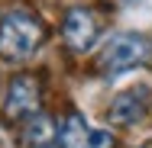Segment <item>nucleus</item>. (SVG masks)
Masks as SVG:
<instances>
[{"mask_svg":"<svg viewBox=\"0 0 152 148\" xmlns=\"http://www.w3.org/2000/svg\"><path fill=\"white\" fill-rule=\"evenodd\" d=\"M39 103H42V90L32 74H16L10 81L7 100H3V119L7 122H29L39 116Z\"/></svg>","mask_w":152,"mask_h":148,"instance_id":"7ed1b4c3","label":"nucleus"},{"mask_svg":"<svg viewBox=\"0 0 152 148\" xmlns=\"http://www.w3.org/2000/svg\"><path fill=\"white\" fill-rule=\"evenodd\" d=\"M58 145L61 148H113V139L107 132H91L84 116L68 113L58 129Z\"/></svg>","mask_w":152,"mask_h":148,"instance_id":"423d86ee","label":"nucleus"},{"mask_svg":"<svg viewBox=\"0 0 152 148\" xmlns=\"http://www.w3.org/2000/svg\"><path fill=\"white\" fill-rule=\"evenodd\" d=\"M152 110V93L146 87H129L123 90L120 97H113L110 110H107V119L113 126H136L149 116Z\"/></svg>","mask_w":152,"mask_h":148,"instance_id":"39448f33","label":"nucleus"},{"mask_svg":"<svg viewBox=\"0 0 152 148\" xmlns=\"http://www.w3.org/2000/svg\"><path fill=\"white\" fill-rule=\"evenodd\" d=\"M100 35V23L88 6H71L61 19V39L71 52H88Z\"/></svg>","mask_w":152,"mask_h":148,"instance_id":"20e7f679","label":"nucleus"},{"mask_svg":"<svg viewBox=\"0 0 152 148\" xmlns=\"http://www.w3.org/2000/svg\"><path fill=\"white\" fill-rule=\"evenodd\" d=\"M23 142L26 148H55L58 145V129H55V122L49 116H32L26 122V129H23Z\"/></svg>","mask_w":152,"mask_h":148,"instance_id":"0eeeda50","label":"nucleus"},{"mask_svg":"<svg viewBox=\"0 0 152 148\" xmlns=\"http://www.w3.org/2000/svg\"><path fill=\"white\" fill-rule=\"evenodd\" d=\"M152 58V39L142 32H120L113 35L100 52V71L104 74H123L129 68H139Z\"/></svg>","mask_w":152,"mask_h":148,"instance_id":"f03ea898","label":"nucleus"},{"mask_svg":"<svg viewBox=\"0 0 152 148\" xmlns=\"http://www.w3.org/2000/svg\"><path fill=\"white\" fill-rule=\"evenodd\" d=\"M42 19L23 10V6H13L0 16V58L3 61H26L42 45Z\"/></svg>","mask_w":152,"mask_h":148,"instance_id":"f257e3e1","label":"nucleus"}]
</instances>
